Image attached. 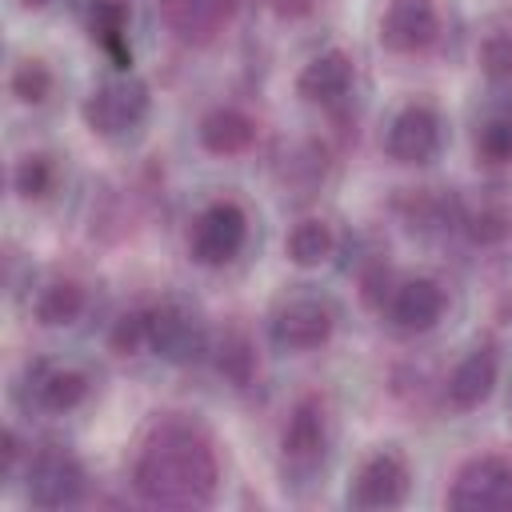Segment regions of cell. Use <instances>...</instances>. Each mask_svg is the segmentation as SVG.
I'll use <instances>...</instances> for the list:
<instances>
[{
  "instance_id": "21",
  "label": "cell",
  "mask_w": 512,
  "mask_h": 512,
  "mask_svg": "<svg viewBox=\"0 0 512 512\" xmlns=\"http://www.w3.org/2000/svg\"><path fill=\"white\" fill-rule=\"evenodd\" d=\"M332 248H336V236H332V228H328L324 220H316V216L300 220V224L288 232V240H284L288 260L300 264V268H316V264H324V260L332 256Z\"/></svg>"
},
{
  "instance_id": "29",
  "label": "cell",
  "mask_w": 512,
  "mask_h": 512,
  "mask_svg": "<svg viewBox=\"0 0 512 512\" xmlns=\"http://www.w3.org/2000/svg\"><path fill=\"white\" fill-rule=\"evenodd\" d=\"M280 16H304V12H312V0H268Z\"/></svg>"
},
{
  "instance_id": "10",
  "label": "cell",
  "mask_w": 512,
  "mask_h": 512,
  "mask_svg": "<svg viewBox=\"0 0 512 512\" xmlns=\"http://www.w3.org/2000/svg\"><path fill=\"white\" fill-rule=\"evenodd\" d=\"M448 504L460 512H512V464L504 456H472L448 492Z\"/></svg>"
},
{
  "instance_id": "22",
  "label": "cell",
  "mask_w": 512,
  "mask_h": 512,
  "mask_svg": "<svg viewBox=\"0 0 512 512\" xmlns=\"http://www.w3.org/2000/svg\"><path fill=\"white\" fill-rule=\"evenodd\" d=\"M56 184H60V164H56V156H48V152H28V156H20L16 168H12V188H16L24 200H44V196L56 192Z\"/></svg>"
},
{
  "instance_id": "9",
  "label": "cell",
  "mask_w": 512,
  "mask_h": 512,
  "mask_svg": "<svg viewBox=\"0 0 512 512\" xmlns=\"http://www.w3.org/2000/svg\"><path fill=\"white\" fill-rule=\"evenodd\" d=\"M412 472L408 460L396 448H376L372 456L360 460L352 484H348V504L360 512H380V508H400L408 500Z\"/></svg>"
},
{
  "instance_id": "30",
  "label": "cell",
  "mask_w": 512,
  "mask_h": 512,
  "mask_svg": "<svg viewBox=\"0 0 512 512\" xmlns=\"http://www.w3.org/2000/svg\"><path fill=\"white\" fill-rule=\"evenodd\" d=\"M52 0H24V8H48Z\"/></svg>"
},
{
  "instance_id": "3",
  "label": "cell",
  "mask_w": 512,
  "mask_h": 512,
  "mask_svg": "<svg viewBox=\"0 0 512 512\" xmlns=\"http://www.w3.org/2000/svg\"><path fill=\"white\" fill-rule=\"evenodd\" d=\"M84 124L100 140H128L144 128L152 112V92L132 68H116L84 96Z\"/></svg>"
},
{
  "instance_id": "12",
  "label": "cell",
  "mask_w": 512,
  "mask_h": 512,
  "mask_svg": "<svg viewBox=\"0 0 512 512\" xmlns=\"http://www.w3.org/2000/svg\"><path fill=\"white\" fill-rule=\"evenodd\" d=\"M444 308H448V296H444V288H440L432 276L396 280V284H388V292H384V300H380L384 320H388L396 332H408V336L432 332V328L440 324Z\"/></svg>"
},
{
  "instance_id": "13",
  "label": "cell",
  "mask_w": 512,
  "mask_h": 512,
  "mask_svg": "<svg viewBox=\"0 0 512 512\" xmlns=\"http://www.w3.org/2000/svg\"><path fill=\"white\" fill-rule=\"evenodd\" d=\"M380 44L400 56H416L436 44L440 36V12L432 0H388L380 12Z\"/></svg>"
},
{
  "instance_id": "11",
  "label": "cell",
  "mask_w": 512,
  "mask_h": 512,
  "mask_svg": "<svg viewBox=\"0 0 512 512\" xmlns=\"http://www.w3.org/2000/svg\"><path fill=\"white\" fill-rule=\"evenodd\" d=\"M440 148H444V120L432 104L412 100L388 120L384 152L396 164H428L440 156Z\"/></svg>"
},
{
  "instance_id": "15",
  "label": "cell",
  "mask_w": 512,
  "mask_h": 512,
  "mask_svg": "<svg viewBox=\"0 0 512 512\" xmlns=\"http://www.w3.org/2000/svg\"><path fill=\"white\" fill-rule=\"evenodd\" d=\"M236 8L240 0H160L168 32H176L184 44H212L236 16Z\"/></svg>"
},
{
  "instance_id": "16",
  "label": "cell",
  "mask_w": 512,
  "mask_h": 512,
  "mask_svg": "<svg viewBox=\"0 0 512 512\" xmlns=\"http://www.w3.org/2000/svg\"><path fill=\"white\" fill-rule=\"evenodd\" d=\"M352 84H356V68H352V60H348V52H340V48L316 52V56L300 68V76H296V92H300L308 104H320V108L340 104V100L352 92Z\"/></svg>"
},
{
  "instance_id": "6",
  "label": "cell",
  "mask_w": 512,
  "mask_h": 512,
  "mask_svg": "<svg viewBox=\"0 0 512 512\" xmlns=\"http://www.w3.org/2000/svg\"><path fill=\"white\" fill-rule=\"evenodd\" d=\"M336 332V304L320 292H284L268 312V340L280 352H316Z\"/></svg>"
},
{
  "instance_id": "17",
  "label": "cell",
  "mask_w": 512,
  "mask_h": 512,
  "mask_svg": "<svg viewBox=\"0 0 512 512\" xmlns=\"http://www.w3.org/2000/svg\"><path fill=\"white\" fill-rule=\"evenodd\" d=\"M84 28L100 44V52L112 60V68H132V44H128V0H84Z\"/></svg>"
},
{
  "instance_id": "26",
  "label": "cell",
  "mask_w": 512,
  "mask_h": 512,
  "mask_svg": "<svg viewBox=\"0 0 512 512\" xmlns=\"http://www.w3.org/2000/svg\"><path fill=\"white\" fill-rule=\"evenodd\" d=\"M216 368H220L228 380L244 384V380H248V368H252V352H248V344H244L240 336H224V344L216 348Z\"/></svg>"
},
{
  "instance_id": "19",
  "label": "cell",
  "mask_w": 512,
  "mask_h": 512,
  "mask_svg": "<svg viewBox=\"0 0 512 512\" xmlns=\"http://www.w3.org/2000/svg\"><path fill=\"white\" fill-rule=\"evenodd\" d=\"M28 308H32V316H36V324H44V328H64V324H76V320L84 316L88 296H84V288H80L76 280L52 276V280H44V284L28 296Z\"/></svg>"
},
{
  "instance_id": "7",
  "label": "cell",
  "mask_w": 512,
  "mask_h": 512,
  "mask_svg": "<svg viewBox=\"0 0 512 512\" xmlns=\"http://www.w3.org/2000/svg\"><path fill=\"white\" fill-rule=\"evenodd\" d=\"M24 492L36 508H72L88 492L84 460L64 444H44L24 460Z\"/></svg>"
},
{
  "instance_id": "23",
  "label": "cell",
  "mask_w": 512,
  "mask_h": 512,
  "mask_svg": "<svg viewBox=\"0 0 512 512\" xmlns=\"http://www.w3.org/2000/svg\"><path fill=\"white\" fill-rule=\"evenodd\" d=\"M52 84L56 80H52V72H48L44 60H20L12 68V76H8V88H12V96L20 104H44L52 96Z\"/></svg>"
},
{
  "instance_id": "5",
  "label": "cell",
  "mask_w": 512,
  "mask_h": 512,
  "mask_svg": "<svg viewBox=\"0 0 512 512\" xmlns=\"http://www.w3.org/2000/svg\"><path fill=\"white\" fill-rule=\"evenodd\" d=\"M88 392H92L88 368L60 360V356H36L16 376V404L24 412H40V416L76 412L88 400Z\"/></svg>"
},
{
  "instance_id": "4",
  "label": "cell",
  "mask_w": 512,
  "mask_h": 512,
  "mask_svg": "<svg viewBox=\"0 0 512 512\" xmlns=\"http://www.w3.org/2000/svg\"><path fill=\"white\" fill-rule=\"evenodd\" d=\"M144 344L164 364H196L212 352V332L204 312L184 296H164L144 308Z\"/></svg>"
},
{
  "instance_id": "1",
  "label": "cell",
  "mask_w": 512,
  "mask_h": 512,
  "mask_svg": "<svg viewBox=\"0 0 512 512\" xmlns=\"http://www.w3.org/2000/svg\"><path fill=\"white\" fill-rule=\"evenodd\" d=\"M220 484L212 436L180 412H164L140 436L132 456V488L152 508H204Z\"/></svg>"
},
{
  "instance_id": "27",
  "label": "cell",
  "mask_w": 512,
  "mask_h": 512,
  "mask_svg": "<svg viewBox=\"0 0 512 512\" xmlns=\"http://www.w3.org/2000/svg\"><path fill=\"white\" fill-rule=\"evenodd\" d=\"M112 348L116 352H124V356H132L136 348H148L144 344V312H128V316H120L116 324H112Z\"/></svg>"
},
{
  "instance_id": "8",
  "label": "cell",
  "mask_w": 512,
  "mask_h": 512,
  "mask_svg": "<svg viewBox=\"0 0 512 512\" xmlns=\"http://www.w3.org/2000/svg\"><path fill=\"white\" fill-rule=\"evenodd\" d=\"M248 244V212L236 200H212L192 216L188 256L204 268L232 264Z\"/></svg>"
},
{
  "instance_id": "28",
  "label": "cell",
  "mask_w": 512,
  "mask_h": 512,
  "mask_svg": "<svg viewBox=\"0 0 512 512\" xmlns=\"http://www.w3.org/2000/svg\"><path fill=\"white\" fill-rule=\"evenodd\" d=\"M4 480H12V472H16V464H20V440H16V432L8 428L4 432Z\"/></svg>"
},
{
  "instance_id": "2",
  "label": "cell",
  "mask_w": 512,
  "mask_h": 512,
  "mask_svg": "<svg viewBox=\"0 0 512 512\" xmlns=\"http://www.w3.org/2000/svg\"><path fill=\"white\" fill-rule=\"evenodd\" d=\"M332 460V416L320 396L296 400L280 432V484L296 496L312 492Z\"/></svg>"
},
{
  "instance_id": "18",
  "label": "cell",
  "mask_w": 512,
  "mask_h": 512,
  "mask_svg": "<svg viewBox=\"0 0 512 512\" xmlns=\"http://www.w3.org/2000/svg\"><path fill=\"white\" fill-rule=\"evenodd\" d=\"M196 136L200 144L212 152V156H240L252 148L256 140V120L232 104H220V108H208L196 124Z\"/></svg>"
},
{
  "instance_id": "24",
  "label": "cell",
  "mask_w": 512,
  "mask_h": 512,
  "mask_svg": "<svg viewBox=\"0 0 512 512\" xmlns=\"http://www.w3.org/2000/svg\"><path fill=\"white\" fill-rule=\"evenodd\" d=\"M480 68L496 84L512 80V32L508 28H496V32L484 36V44H480Z\"/></svg>"
},
{
  "instance_id": "20",
  "label": "cell",
  "mask_w": 512,
  "mask_h": 512,
  "mask_svg": "<svg viewBox=\"0 0 512 512\" xmlns=\"http://www.w3.org/2000/svg\"><path fill=\"white\" fill-rule=\"evenodd\" d=\"M472 144L484 164H512V100H496L484 108Z\"/></svg>"
},
{
  "instance_id": "14",
  "label": "cell",
  "mask_w": 512,
  "mask_h": 512,
  "mask_svg": "<svg viewBox=\"0 0 512 512\" xmlns=\"http://www.w3.org/2000/svg\"><path fill=\"white\" fill-rule=\"evenodd\" d=\"M496 380H500V356H496V348H492V344H476V348H468V352L456 360V368L448 372V380H444V400H448V408H456V412H472V408H480V404L492 396Z\"/></svg>"
},
{
  "instance_id": "25",
  "label": "cell",
  "mask_w": 512,
  "mask_h": 512,
  "mask_svg": "<svg viewBox=\"0 0 512 512\" xmlns=\"http://www.w3.org/2000/svg\"><path fill=\"white\" fill-rule=\"evenodd\" d=\"M460 224L468 228V236H472L476 244H496V240H504V232H508V216L496 212V208L468 212V216H460Z\"/></svg>"
}]
</instances>
